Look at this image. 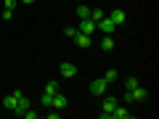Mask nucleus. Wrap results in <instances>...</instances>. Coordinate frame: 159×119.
<instances>
[{
	"label": "nucleus",
	"mask_w": 159,
	"mask_h": 119,
	"mask_svg": "<svg viewBox=\"0 0 159 119\" xmlns=\"http://www.w3.org/2000/svg\"><path fill=\"white\" fill-rule=\"evenodd\" d=\"M0 19H6V21H11V19H13V11H11V8H3V11H0Z\"/></svg>",
	"instance_id": "obj_18"
},
{
	"label": "nucleus",
	"mask_w": 159,
	"mask_h": 119,
	"mask_svg": "<svg viewBox=\"0 0 159 119\" xmlns=\"http://www.w3.org/2000/svg\"><path fill=\"white\" fill-rule=\"evenodd\" d=\"M66 106H69L66 95H64V93H56V95H53V103H51V108H58V111H61V108H66Z\"/></svg>",
	"instance_id": "obj_8"
},
{
	"label": "nucleus",
	"mask_w": 159,
	"mask_h": 119,
	"mask_svg": "<svg viewBox=\"0 0 159 119\" xmlns=\"http://www.w3.org/2000/svg\"><path fill=\"white\" fill-rule=\"evenodd\" d=\"M125 87H127V90H133V87H138V79H135V77H127V79H125Z\"/></svg>",
	"instance_id": "obj_20"
},
{
	"label": "nucleus",
	"mask_w": 159,
	"mask_h": 119,
	"mask_svg": "<svg viewBox=\"0 0 159 119\" xmlns=\"http://www.w3.org/2000/svg\"><path fill=\"white\" fill-rule=\"evenodd\" d=\"M51 103H53V95H51V93H43V106L51 108Z\"/></svg>",
	"instance_id": "obj_19"
},
{
	"label": "nucleus",
	"mask_w": 159,
	"mask_h": 119,
	"mask_svg": "<svg viewBox=\"0 0 159 119\" xmlns=\"http://www.w3.org/2000/svg\"><path fill=\"white\" fill-rule=\"evenodd\" d=\"M45 93L56 95V93H58V82H48V85H45Z\"/></svg>",
	"instance_id": "obj_17"
},
{
	"label": "nucleus",
	"mask_w": 159,
	"mask_h": 119,
	"mask_svg": "<svg viewBox=\"0 0 159 119\" xmlns=\"http://www.w3.org/2000/svg\"><path fill=\"white\" fill-rule=\"evenodd\" d=\"M29 108V98L24 95L21 90H16V108H13V114H19V117H24V111Z\"/></svg>",
	"instance_id": "obj_3"
},
{
	"label": "nucleus",
	"mask_w": 159,
	"mask_h": 119,
	"mask_svg": "<svg viewBox=\"0 0 159 119\" xmlns=\"http://www.w3.org/2000/svg\"><path fill=\"white\" fill-rule=\"evenodd\" d=\"M101 51H114V37L111 34H103V40H101Z\"/></svg>",
	"instance_id": "obj_11"
},
{
	"label": "nucleus",
	"mask_w": 159,
	"mask_h": 119,
	"mask_svg": "<svg viewBox=\"0 0 159 119\" xmlns=\"http://www.w3.org/2000/svg\"><path fill=\"white\" fill-rule=\"evenodd\" d=\"M96 27H98V29H101V32H103V34H111V32H114V29H117V24H114V21H111V19H109V16H103V19H101V21H98V24H96Z\"/></svg>",
	"instance_id": "obj_7"
},
{
	"label": "nucleus",
	"mask_w": 159,
	"mask_h": 119,
	"mask_svg": "<svg viewBox=\"0 0 159 119\" xmlns=\"http://www.w3.org/2000/svg\"><path fill=\"white\" fill-rule=\"evenodd\" d=\"M6 8H11V11H13V8H16V0H6Z\"/></svg>",
	"instance_id": "obj_23"
},
{
	"label": "nucleus",
	"mask_w": 159,
	"mask_h": 119,
	"mask_svg": "<svg viewBox=\"0 0 159 119\" xmlns=\"http://www.w3.org/2000/svg\"><path fill=\"white\" fill-rule=\"evenodd\" d=\"M106 90H109V82L103 77H98V79H93V82H90V95H103Z\"/></svg>",
	"instance_id": "obj_4"
},
{
	"label": "nucleus",
	"mask_w": 159,
	"mask_h": 119,
	"mask_svg": "<svg viewBox=\"0 0 159 119\" xmlns=\"http://www.w3.org/2000/svg\"><path fill=\"white\" fill-rule=\"evenodd\" d=\"M74 40H77L80 48H88V45H90V34H80V32H77V37H74Z\"/></svg>",
	"instance_id": "obj_14"
},
{
	"label": "nucleus",
	"mask_w": 159,
	"mask_h": 119,
	"mask_svg": "<svg viewBox=\"0 0 159 119\" xmlns=\"http://www.w3.org/2000/svg\"><path fill=\"white\" fill-rule=\"evenodd\" d=\"M146 98H148V90H146V87H141V85L125 93V101H146Z\"/></svg>",
	"instance_id": "obj_2"
},
{
	"label": "nucleus",
	"mask_w": 159,
	"mask_h": 119,
	"mask_svg": "<svg viewBox=\"0 0 159 119\" xmlns=\"http://www.w3.org/2000/svg\"><path fill=\"white\" fill-rule=\"evenodd\" d=\"M3 106H6L8 111H13V108H16V90H13L11 95H6V98H3Z\"/></svg>",
	"instance_id": "obj_12"
},
{
	"label": "nucleus",
	"mask_w": 159,
	"mask_h": 119,
	"mask_svg": "<svg viewBox=\"0 0 159 119\" xmlns=\"http://www.w3.org/2000/svg\"><path fill=\"white\" fill-rule=\"evenodd\" d=\"M24 117H27V119H37V111H32V108H27V111H24Z\"/></svg>",
	"instance_id": "obj_22"
},
{
	"label": "nucleus",
	"mask_w": 159,
	"mask_h": 119,
	"mask_svg": "<svg viewBox=\"0 0 159 119\" xmlns=\"http://www.w3.org/2000/svg\"><path fill=\"white\" fill-rule=\"evenodd\" d=\"M103 16H106V13H103V11H101V8H93V11H90V19H93V21H96V24H98V21H101V19H103Z\"/></svg>",
	"instance_id": "obj_15"
},
{
	"label": "nucleus",
	"mask_w": 159,
	"mask_h": 119,
	"mask_svg": "<svg viewBox=\"0 0 159 119\" xmlns=\"http://www.w3.org/2000/svg\"><path fill=\"white\" fill-rule=\"evenodd\" d=\"M96 21H93V19H80V27H77V32L80 34H90L93 37V32H96Z\"/></svg>",
	"instance_id": "obj_5"
},
{
	"label": "nucleus",
	"mask_w": 159,
	"mask_h": 119,
	"mask_svg": "<svg viewBox=\"0 0 159 119\" xmlns=\"http://www.w3.org/2000/svg\"><path fill=\"white\" fill-rule=\"evenodd\" d=\"M117 98H114V95H109V98H103V103H101V114H98V117H101V119H109V117H111V111H114V108H117Z\"/></svg>",
	"instance_id": "obj_1"
},
{
	"label": "nucleus",
	"mask_w": 159,
	"mask_h": 119,
	"mask_svg": "<svg viewBox=\"0 0 159 119\" xmlns=\"http://www.w3.org/2000/svg\"><path fill=\"white\" fill-rule=\"evenodd\" d=\"M58 74H61L64 79H72V77H77V66H74V64H69V61H64L61 66H58Z\"/></svg>",
	"instance_id": "obj_6"
},
{
	"label": "nucleus",
	"mask_w": 159,
	"mask_h": 119,
	"mask_svg": "<svg viewBox=\"0 0 159 119\" xmlns=\"http://www.w3.org/2000/svg\"><path fill=\"white\" fill-rule=\"evenodd\" d=\"M109 19H111V21L114 24H117V27H119V24H125V11H122V8H111V13H109Z\"/></svg>",
	"instance_id": "obj_9"
},
{
	"label": "nucleus",
	"mask_w": 159,
	"mask_h": 119,
	"mask_svg": "<svg viewBox=\"0 0 159 119\" xmlns=\"http://www.w3.org/2000/svg\"><path fill=\"white\" fill-rule=\"evenodd\" d=\"M117 77H119V74H117V69H109V72L103 74V79H106L109 85H111V82H114V79H117Z\"/></svg>",
	"instance_id": "obj_16"
},
{
	"label": "nucleus",
	"mask_w": 159,
	"mask_h": 119,
	"mask_svg": "<svg viewBox=\"0 0 159 119\" xmlns=\"http://www.w3.org/2000/svg\"><path fill=\"white\" fill-rule=\"evenodd\" d=\"M64 34H66L69 40H74V37H77V27H66V29H64Z\"/></svg>",
	"instance_id": "obj_21"
},
{
	"label": "nucleus",
	"mask_w": 159,
	"mask_h": 119,
	"mask_svg": "<svg viewBox=\"0 0 159 119\" xmlns=\"http://www.w3.org/2000/svg\"><path fill=\"white\" fill-rule=\"evenodd\" d=\"M21 3H24V6H32V3H34V0H21Z\"/></svg>",
	"instance_id": "obj_24"
},
{
	"label": "nucleus",
	"mask_w": 159,
	"mask_h": 119,
	"mask_svg": "<svg viewBox=\"0 0 159 119\" xmlns=\"http://www.w3.org/2000/svg\"><path fill=\"white\" fill-rule=\"evenodd\" d=\"M111 117H114V119H130V108H127V106H119V103H117V108L111 111Z\"/></svg>",
	"instance_id": "obj_10"
},
{
	"label": "nucleus",
	"mask_w": 159,
	"mask_h": 119,
	"mask_svg": "<svg viewBox=\"0 0 159 119\" xmlns=\"http://www.w3.org/2000/svg\"><path fill=\"white\" fill-rule=\"evenodd\" d=\"M90 11H93V8L85 6V3H82V6H77V16H80V19H90Z\"/></svg>",
	"instance_id": "obj_13"
}]
</instances>
